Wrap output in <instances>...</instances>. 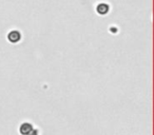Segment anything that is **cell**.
Here are the masks:
<instances>
[{"instance_id":"obj_1","label":"cell","mask_w":154,"mask_h":135,"mask_svg":"<svg viewBox=\"0 0 154 135\" xmlns=\"http://www.w3.org/2000/svg\"><path fill=\"white\" fill-rule=\"evenodd\" d=\"M33 130H34V129H33V126L31 124H22L19 129L20 133H21L22 135H29Z\"/></svg>"},{"instance_id":"obj_2","label":"cell","mask_w":154,"mask_h":135,"mask_svg":"<svg viewBox=\"0 0 154 135\" xmlns=\"http://www.w3.org/2000/svg\"><path fill=\"white\" fill-rule=\"evenodd\" d=\"M10 34H11V35L9 36V39L11 41H13V42H16V41L20 38L19 33H17V32H12V33H10Z\"/></svg>"}]
</instances>
